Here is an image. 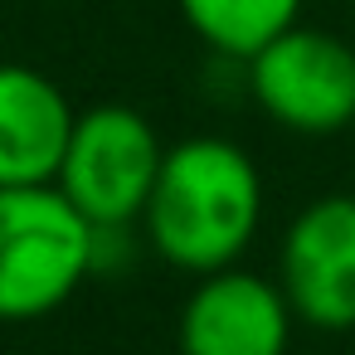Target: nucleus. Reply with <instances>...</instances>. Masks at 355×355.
<instances>
[{
	"label": "nucleus",
	"mask_w": 355,
	"mask_h": 355,
	"mask_svg": "<svg viewBox=\"0 0 355 355\" xmlns=\"http://www.w3.org/2000/svg\"><path fill=\"white\" fill-rule=\"evenodd\" d=\"M73 122L78 112L49 73L0 64V185H54Z\"/></svg>",
	"instance_id": "nucleus-7"
},
{
	"label": "nucleus",
	"mask_w": 355,
	"mask_h": 355,
	"mask_svg": "<svg viewBox=\"0 0 355 355\" xmlns=\"http://www.w3.org/2000/svg\"><path fill=\"white\" fill-rule=\"evenodd\" d=\"M297 311L277 277H263L253 268H214L200 272L190 287L175 345L180 355H287Z\"/></svg>",
	"instance_id": "nucleus-6"
},
{
	"label": "nucleus",
	"mask_w": 355,
	"mask_h": 355,
	"mask_svg": "<svg viewBox=\"0 0 355 355\" xmlns=\"http://www.w3.org/2000/svg\"><path fill=\"white\" fill-rule=\"evenodd\" d=\"M175 6L185 25L224 59H253L302 15V0H175Z\"/></svg>",
	"instance_id": "nucleus-8"
},
{
	"label": "nucleus",
	"mask_w": 355,
	"mask_h": 355,
	"mask_svg": "<svg viewBox=\"0 0 355 355\" xmlns=\"http://www.w3.org/2000/svg\"><path fill=\"white\" fill-rule=\"evenodd\" d=\"M263 224V175L229 137H185L166 146L141 209V234L180 272H214L248 253Z\"/></svg>",
	"instance_id": "nucleus-1"
},
{
	"label": "nucleus",
	"mask_w": 355,
	"mask_h": 355,
	"mask_svg": "<svg viewBox=\"0 0 355 355\" xmlns=\"http://www.w3.org/2000/svg\"><path fill=\"white\" fill-rule=\"evenodd\" d=\"M277 282L311 331H355V195H321L292 214Z\"/></svg>",
	"instance_id": "nucleus-5"
},
{
	"label": "nucleus",
	"mask_w": 355,
	"mask_h": 355,
	"mask_svg": "<svg viewBox=\"0 0 355 355\" xmlns=\"http://www.w3.org/2000/svg\"><path fill=\"white\" fill-rule=\"evenodd\" d=\"M161 161H166V146L137 107L98 103L78 112L54 185L83 209L93 229L107 234V229L141 224Z\"/></svg>",
	"instance_id": "nucleus-3"
},
{
	"label": "nucleus",
	"mask_w": 355,
	"mask_h": 355,
	"mask_svg": "<svg viewBox=\"0 0 355 355\" xmlns=\"http://www.w3.org/2000/svg\"><path fill=\"white\" fill-rule=\"evenodd\" d=\"M98 239L59 185H0V321L59 311L98 268Z\"/></svg>",
	"instance_id": "nucleus-2"
},
{
	"label": "nucleus",
	"mask_w": 355,
	"mask_h": 355,
	"mask_svg": "<svg viewBox=\"0 0 355 355\" xmlns=\"http://www.w3.org/2000/svg\"><path fill=\"white\" fill-rule=\"evenodd\" d=\"M243 69L253 103L297 137H336L355 122V49L326 30L292 25Z\"/></svg>",
	"instance_id": "nucleus-4"
}]
</instances>
